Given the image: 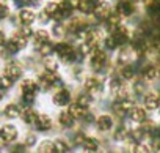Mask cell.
I'll use <instances>...</instances> for the list:
<instances>
[{"label": "cell", "mask_w": 160, "mask_h": 153, "mask_svg": "<svg viewBox=\"0 0 160 153\" xmlns=\"http://www.w3.org/2000/svg\"><path fill=\"white\" fill-rule=\"evenodd\" d=\"M68 35V30H66V25L63 22H53L52 29H50V36L57 38V40H63L64 36Z\"/></svg>", "instance_id": "18"}, {"label": "cell", "mask_w": 160, "mask_h": 153, "mask_svg": "<svg viewBox=\"0 0 160 153\" xmlns=\"http://www.w3.org/2000/svg\"><path fill=\"white\" fill-rule=\"evenodd\" d=\"M36 142H38V137H36V134L35 133H27L25 134V137H24V145L27 147V148H32V147H35L36 145Z\"/></svg>", "instance_id": "27"}, {"label": "cell", "mask_w": 160, "mask_h": 153, "mask_svg": "<svg viewBox=\"0 0 160 153\" xmlns=\"http://www.w3.org/2000/svg\"><path fill=\"white\" fill-rule=\"evenodd\" d=\"M74 103H77L78 106H82V107L88 109V107H90V104L93 103V96L83 90L82 93H78V95H77V98H75V101H74Z\"/></svg>", "instance_id": "21"}, {"label": "cell", "mask_w": 160, "mask_h": 153, "mask_svg": "<svg viewBox=\"0 0 160 153\" xmlns=\"http://www.w3.org/2000/svg\"><path fill=\"white\" fill-rule=\"evenodd\" d=\"M32 40H33L35 49H38V47L42 46L44 43H49V41H50V32H47L46 29H38V30H35Z\"/></svg>", "instance_id": "15"}, {"label": "cell", "mask_w": 160, "mask_h": 153, "mask_svg": "<svg viewBox=\"0 0 160 153\" xmlns=\"http://www.w3.org/2000/svg\"><path fill=\"white\" fill-rule=\"evenodd\" d=\"M0 153H3V147H0Z\"/></svg>", "instance_id": "36"}, {"label": "cell", "mask_w": 160, "mask_h": 153, "mask_svg": "<svg viewBox=\"0 0 160 153\" xmlns=\"http://www.w3.org/2000/svg\"><path fill=\"white\" fill-rule=\"evenodd\" d=\"M58 123L63 126V128H72L74 123H75V118L68 112V111H63L58 114Z\"/></svg>", "instance_id": "19"}, {"label": "cell", "mask_w": 160, "mask_h": 153, "mask_svg": "<svg viewBox=\"0 0 160 153\" xmlns=\"http://www.w3.org/2000/svg\"><path fill=\"white\" fill-rule=\"evenodd\" d=\"M7 35H5V32L3 30H0V47H3L5 44H7Z\"/></svg>", "instance_id": "33"}, {"label": "cell", "mask_w": 160, "mask_h": 153, "mask_svg": "<svg viewBox=\"0 0 160 153\" xmlns=\"http://www.w3.org/2000/svg\"><path fill=\"white\" fill-rule=\"evenodd\" d=\"M38 115H39V114H38L33 107H27V109H22V112H21V120H22L25 125L33 126L35 122H36V118H38Z\"/></svg>", "instance_id": "17"}, {"label": "cell", "mask_w": 160, "mask_h": 153, "mask_svg": "<svg viewBox=\"0 0 160 153\" xmlns=\"http://www.w3.org/2000/svg\"><path fill=\"white\" fill-rule=\"evenodd\" d=\"M36 153H57L55 151V145H53V140H42L39 145H38V150Z\"/></svg>", "instance_id": "24"}, {"label": "cell", "mask_w": 160, "mask_h": 153, "mask_svg": "<svg viewBox=\"0 0 160 153\" xmlns=\"http://www.w3.org/2000/svg\"><path fill=\"white\" fill-rule=\"evenodd\" d=\"M38 19V14L30 10V8H24V10H19V14H18V21L21 25H28L32 27V24Z\"/></svg>", "instance_id": "11"}, {"label": "cell", "mask_w": 160, "mask_h": 153, "mask_svg": "<svg viewBox=\"0 0 160 153\" xmlns=\"http://www.w3.org/2000/svg\"><path fill=\"white\" fill-rule=\"evenodd\" d=\"M13 85H14V82L11 79H8L7 76H3V74H0V87H2L3 90H10Z\"/></svg>", "instance_id": "30"}, {"label": "cell", "mask_w": 160, "mask_h": 153, "mask_svg": "<svg viewBox=\"0 0 160 153\" xmlns=\"http://www.w3.org/2000/svg\"><path fill=\"white\" fill-rule=\"evenodd\" d=\"M19 90H21V95H33L36 96V93L39 92V87H38V82L32 78H27V79H22L21 85H19Z\"/></svg>", "instance_id": "9"}, {"label": "cell", "mask_w": 160, "mask_h": 153, "mask_svg": "<svg viewBox=\"0 0 160 153\" xmlns=\"http://www.w3.org/2000/svg\"><path fill=\"white\" fill-rule=\"evenodd\" d=\"M135 58H137V52L132 49L130 44H126V46H122V47L118 49V58H116V62H118L119 66L130 65Z\"/></svg>", "instance_id": "7"}, {"label": "cell", "mask_w": 160, "mask_h": 153, "mask_svg": "<svg viewBox=\"0 0 160 153\" xmlns=\"http://www.w3.org/2000/svg\"><path fill=\"white\" fill-rule=\"evenodd\" d=\"M8 153H18V151H16V150H13V148H11V150H10V151H8Z\"/></svg>", "instance_id": "35"}, {"label": "cell", "mask_w": 160, "mask_h": 153, "mask_svg": "<svg viewBox=\"0 0 160 153\" xmlns=\"http://www.w3.org/2000/svg\"><path fill=\"white\" fill-rule=\"evenodd\" d=\"M19 137V129L13 123H3L0 126V147L11 145L18 140Z\"/></svg>", "instance_id": "2"}, {"label": "cell", "mask_w": 160, "mask_h": 153, "mask_svg": "<svg viewBox=\"0 0 160 153\" xmlns=\"http://www.w3.org/2000/svg\"><path fill=\"white\" fill-rule=\"evenodd\" d=\"M102 44H104V51H105V52H113V51H118V49H119V46L116 44L113 35H105Z\"/></svg>", "instance_id": "22"}, {"label": "cell", "mask_w": 160, "mask_h": 153, "mask_svg": "<svg viewBox=\"0 0 160 153\" xmlns=\"http://www.w3.org/2000/svg\"><path fill=\"white\" fill-rule=\"evenodd\" d=\"M24 2H25V7H28L30 10L39 8V7L42 5V0H24Z\"/></svg>", "instance_id": "31"}, {"label": "cell", "mask_w": 160, "mask_h": 153, "mask_svg": "<svg viewBox=\"0 0 160 153\" xmlns=\"http://www.w3.org/2000/svg\"><path fill=\"white\" fill-rule=\"evenodd\" d=\"M88 65L91 68L93 73L96 74H104L107 73V69L110 68V60H108V55L104 49H96L90 57H88Z\"/></svg>", "instance_id": "1"}, {"label": "cell", "mask_w": 160, "mask_h": 153, "mask_svg": "<svg viewBox=\"0 0 160 153\" xmlns=\"http://www.w3.org/2000/svg\"><path fill=\"white\" fill-rule=\"evenodd\" d=\"M21 112H22V107L19 106V103H8V104H5V107L2 109L0 114L8 120H13V118L21 117Z\"/></svg>", "instance_id": "14"}, {"label": "cell", "mask_w": 160, "mask_h": 153, "mask_svg": "<svg viewBox=\"0 0 160 153\" xmlns=\"http://www.w3.org/2000/svg\"><path fill=\"white\" fill-rule=\"evenodd\" d=\"M127 136H129V131H127V128H126V126H122V125H119V126L113 131V139H115V140H118V142L126 140V139H127Z\"/></svg>", "instance_id": "25"}, {"label": "cell", "mask_w": 160, "mask_h": 153, "mask_svg": "<svg viewBox=\"0 0 160 153\" xmlns=\"http://www.w3.org/2000/svg\"><path fill=\"white\" fill-rule=\"evenodd\" d=\"M104 81L102 78H99L98 74H91V76H87L83 79V90L87 93H90L91 96H96V95H101L104 92Z\"/></svg>", "instance_id": "3"}, {"label": "cell", "mask_w": 160, "mask_h": 153, "mask_svg": "<svg viewBox=\"0 0 160 153\" xmlns=\"http://www.w3.org/2000/svg\"><path fill=\"white\" fill-rule=\"evenodd\" d=\"M3 47H5V51H7V54H8V55H16V54L21 51V49H19V46H18L13 40H8V41H7V44H5Z\"/></svg>", "instance_id": "28"}, {"label": "cell", "mask_w": 160, "mask_h": 153, "mask_svg": "<svg viewBox=\"0 0 160 153\" xmlns=\"http://www.w3.org/2000/svg\"><path fill=\"white\" fill-rule=\"evenodd\" d=\"M71 101H72V95H71V90L66 87L55 90V93L52 95V103L57 107H66L71 104Z\"/></svg>", "instance_id": "6"}, {"label": "cell", "mask_w": 160, "mask_h": 153, "mask_svg": "<svg viewBox=\"0 0 160 153\" xmlns=\"http://www.w3.org/2000/svg\"><path fill=\"white\" fill-rule=\"evenodd\" d=\"M158 74H160V68H158Z\"/></svg>", "instance_id": "37"}, {"label": "cell", "mask_w": 160, "mask_h": 153, "mask_svg": "<svg viewBox=\"0 0 160 153\" xmlns=\"http://www.w3.org/2000/svg\"><path fill=\"white\" fill-rule=\"evenodd\" d=\"M130 151L132 153H151L152 148L148 144H144V142H138V144L130 145Z\"/></svg>", "instance_id": "26"}, {"label": "cell", "mask_w": 160, "mask_h": 153, "mask_svg": "<svg viewBox=\"0 0 160 153\" xmlns=\"http://www.w3.org/2000/svg\"><path fill=\"white\" fill-rule=\"evenodd\" d=\"M113 11L122 19V18H132L137 11V7L132 0H118Z\"/></svg>", "instance_id": "4"}, {"label": "cell", "mask_w": 160, "mask_h": 153, "mask_svg": "<svg viewBox=\"0 0 160 153\" xmlns=\"http://www.w3.org/2000/svg\"><path fill=\"white\" fill-rule=\"evenodd\" d=\"M5 96H7V90H3L2 87H0V101H3Z\"/></svg>", "instance_id": "34"}, {"label": "cell", "mask_w": 160, "mask_h": 153, "mask_svg": "<svg viewBox=\"0 0 160 153\" xmlns=\"http://www.w3.org/2000/svg\"><path fill=\"white\" fill-rule=\"evenodd\" d=\"M38 21H39V22H41L42 25H44V24H49V22L52 21V18H50V16H49V14H47V13H46V11L42 10V11H41V13L38 14Z\"/></svg>", "instance_id": "32"}, {"label": "cell", "mask_w": 160, "mask_h": 153, "mask_svg": "<svg viewBox=\"0 0 160 153\" xmlns=\"http://www.w3.org/2000/svg\"><path fill=\"white\" fill-rule=\"evenodd\" d=\"M129 117H130V120H132V122L140 123V125H143V123L148 120L146 109H144V107H141V106H133V107L130 109V112H129Z\"/></svg>", "instance_id": "16"}, {"label": "cell", "mask_w": 160, "mask_h": 153, "mask_svg": "<svg viewBox=\"0 0 160 153\" xmlns=\"http://www.w3.org/2000/svg\"><path fill=\"white\" fill-rule=\"evenodd\" d=\"M33 128L38 131V133H47L52 129V118L47 115V114H39Z\"/></svg>", "instance_id": "12"}, {"label": "cell", "mask_w": 160, "mask_h": 153, "mask_svg": "<svg viewBox=\"0 0 160 153\" xmlns=\"http://www.w3.org/2000/svg\"><path fill=\"white\" fill-rule=\"evenodd\" d=\"M42 69L58 74V58L57 57H46L42 60Z\"/></svg>", "instance_id": "20"}, {"label": "cell", "mask_w": 160, "mask_h": 153, "mask_svg": "<svg viewBox=\"0 0 160 153\" xmlns=\"http://www.w3.org/2000/svg\"><path fill=\"white\" fill-rule=\"evenodd\" d=\"M94 123H96V128H98L101 133H108V131H112V129H113V125H115L113 117L108 115V114H102V115H99V117L96 118Z\"/></svg>", "instance_id": "10"}, {"label": "cell", "mask_w": 160, "mask_h": 153, "mask_svg": "<svg viewBox=\"0 0 160 153\" xmlns=\"http://www.w3.org/2000/svg\"><path fill=\"white\" fill-rule=\"evenodd\" d=\"M53 145H55V151L57 153H68L69 150H71V145H69V142L66 140V139H55L53 140Z\"/></svg>", "instance_id": "23"}, {"label": "cell", "mask_w": 160, "mask_h": 153, "mask_svg": "<svg viewBox=\"0 0 160 153\" xmlns=\"http://www.w3.org/2000/svg\"><path fill=\"white\" fill-rule=\"evenodd\" d=\"M101 3V0H78L77 11L83 16H93Z\"/></svg>", "instance_id": "8"}, {"label": "cell", "mask_w": 160, "mask_h": 153, "mask_svg": "<svg viewBox=\"0 0 160 153\" xmlns=\"http://www.w3.org/2000/svg\"><path fill=\"white\" fill-rule=\"evenodd\" d=\"M2 74L7 76L8 79H11L13 82H16V81H19V79L22 78L24 68H22V65H21L19 62L11 60V62H8V63L3 66V73H2Z\"/></svg>", "instance_id": "5"}, {"label": "cell", "mask_w": 160, "mask_h": 153, "mask_svg": "<svg viewBox=\"0 0 160 153\" xmlns=\"http://www.w3.org/2000/svg\"><path fill=\"white\" fill-rule=\"evenodd\" d=\"M10 16V7L7 3V0H0V21H3Z\"/></svg>", "instance_id": "29"}, {"label": "cell", "mask_w": 160, "mask_h": 153, "mask_svg": "<svg viewBox=\"0 0 160 153\" xmlns=\"http://www.w3.org/2000/svg\"><path fill=\"white\" fill-rule=\"evenodd\" d=\"M143 104H144V109L148 111L157 109L160 106V95L157 92H146L143 96Z\"/></svg>", "instance_id": "13"}]
</instances>
